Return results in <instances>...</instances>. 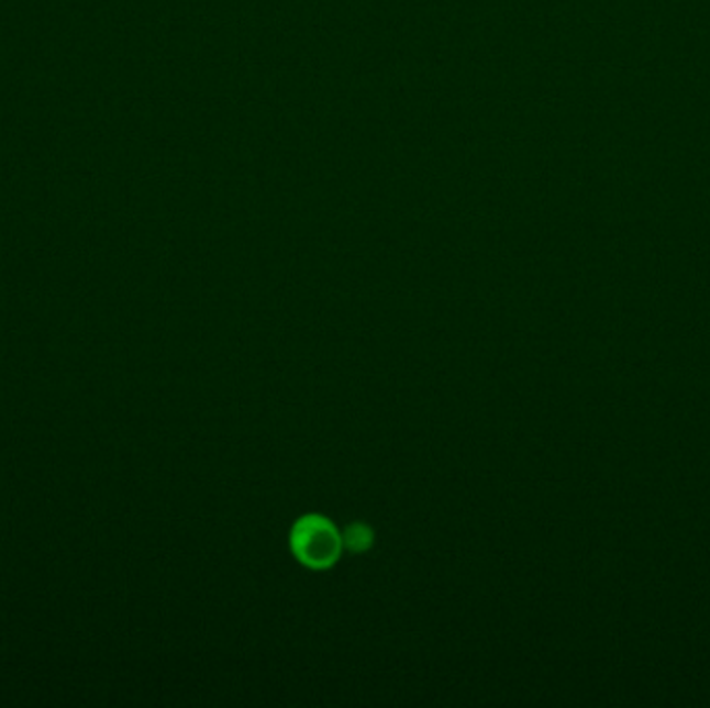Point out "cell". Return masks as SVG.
Wrapping results in <instances>:
<instances>
[{"instance_id": "6da1fadb", "label": "cell", "mask_w": 710, "mask_h": 708, "mask_svg": "<svg viewBox=\"0 0 710 708\" xmlns=\"http://www.w3.org/2000/svg\"><path fill=\"white\" fill-rule=\"evenodd\" d=\"M343 536L322 516H306L291 530V551L310 569H326L341 557Z\"/></svg>"}, {"instance_id": "7a4b0ae2", "label": "cell", "mask_w": 710, "mask_h": 708, "mask_svg": "<svg viewBox=\"0 0 710 708\" xmlns=\"http://www.w3.org/2000/svg\"><path fill=\"white\" fill-rule=\"evenodd\" d=\"M370 541H373V534L364 526H354V528H350L343 544H347L352 551H362V549L370 546Z\"/></svg>"}]
</instances>
